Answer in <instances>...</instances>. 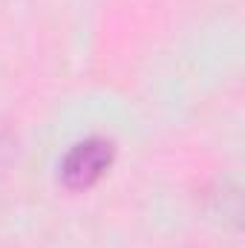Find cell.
Segmentation results:
<instances>
[{
  "mask_svg": "<svg viewBox=\"0 0 245 248\" xmlns=\"http://www.w3.org/2000/svg\"><path fill=\"white\" fill-rule=\"evenodd\" d=\"M116 162V141L107 136H87L75 141L58 162V182L72 193L98 185Z\"/></svg>",
  "mask_w": 245,
  "mask_h": 248,
  "instance_id": "cell-1",
  "label": "cell"
},
{
  "mask_svg": "<svg viewBox=\"0 0 245 248\" xmlns=\"http://www.w3.org/2000/svg\"><path fill=\"white\" fill-rule=\"evenodd\" d=\"M205 202H208V211L222 219L225 225L237 228L240 225V217H243V196H240V187L234 185L231 179H214L208 190H205Z\"/></svg>",
  "mask_w": 245,
  "mask_h": 248,
  "instance_id": "cell-2",
  "label": "cell"
}]
</instances>
